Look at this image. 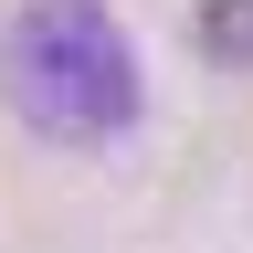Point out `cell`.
Segmentation results:
<instances>
[{
	"label": "cell",
	"mask_w": 253,
	"mask_h": 253,
	"mask_svg": "<svg viewBox=\"0 0 253 253\" xmlns=\"http://www.w3.org/2000/svg\"><path fill=\"white\" fill-rule=\"evenodd\" d=\"M0 95L21 126H42L63 148H95L137 116V53L106 21V0H32L0 32Z\"/></svg>",
	"instance_id": "1"
},
{
	"label": "cell",
	"mask_w": 253,
	"mask_h": 253,
	"mask_svg": "<svg viewBox=\"0 0 253 253\" xmlns=\"http://www.w3.org/2000/svg\"><path fill=\"white\" fill-rule=\"evenodd\" d=\"M201 53L211 63H253V0H201Z\"/></svg>",
	"instance_id": "2"
}]
</instances>
